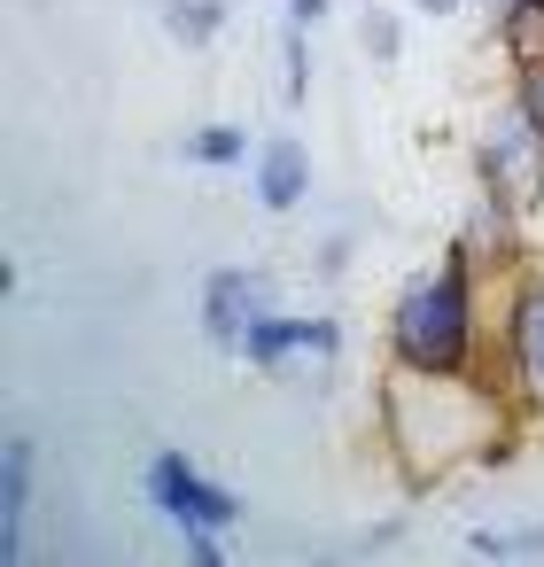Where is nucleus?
I'll use <instances>...</instances> for the list:
<instances>
[{
	"mask_svg": "<svg viewBox=\"0 0 544 567\" xmlns=\"http://www.w3.org/2000/svg\"><path fill=\"white\" fill-rule=\"evenodd\" d=\"M381 427L412 489H428L443 466H474L505 427H528L497 373H397L381 389Z\"/></svg>",
	"mask_w": 544,
	"mask_h": 567,
	"instance_id": "nucleus-1",
	"label": "nucleus"
},
{
	"mask_svg": "<svg viewBox=\"0 0 544 567\" xmlns=\"http://www.w3.org/2000/svg\"><path fill=\"white\" fill-rule=\"evenodd\" d=\"M490 296L497 288L459 241L428 257L420 272H404L381 319L389 365L397 373H490Z\"/></svg>",
	"mask_w": 544,
	"mask_h": 567,
	"instance_id": "nucleus-2",
	"label": "nucleus"
},
{
	"mask_svg": "<svg viewBox=\"0 0 544 567\" xmlns=\"http://www.w3.org/2000/svg\"><path fill=\"white\" fill-rule=\"evenodd\" d=\"M490 373L528 420V435H544V257L505 272L490 296Z\"/></svg>",
	"mask_w": 544,
	"mask_h": 567,
	"instance_id": "nucleus-3",
	"label": "nucleus"
},
{
	"mask_svg": "<svg viewBox=\"0 0 544 567\" xmlns=\"http://www.w3.org/2000/svg\"><path fill=\"white\" fill-rule=\"evenodd\" d=\"M466 179L505 195L513 210H544V133L528 125V110L513 94H497V110L482 117V133L466 141Z\"/></svg>",
	"mask_w": 544,
	"mask_h": 567,
	"instance_id": "nucleus-4",
	"label": "nucleus"
},
{
	"mask_svg": "<svg viewBox=\"0 0 544 567\" xmlns=\"http://www.w3.org/2000/svg\"><path fill=\"white\" fill-rule=\"evenodd\" d=\"M141 497L172 520V528H226L234 536V520H242V489H226V482H211L187 451H172V443H156L148 458H141Z\"/></svg>",
	"mask_w": 544,
	"mask_h": 567,
	"instance_id": "nucleus-5",
	"label": "nucleus"
},
{
	"mask_svg": "<svg viewBox=\"0 0 544 567\" xmlns=\"http://www.w3.org/2000/svg\"><path fill=\"white\" fill-rule=\"evenodd\" d=\"M342 358V319L335 311H257L242 365L265 381H288L296 365H335Z\"/></svg>",
	"mask_w": 544,
	"mask_h": 567,
	"instance_id": "nucleus-6",
	"label": "nucleus"
},
{
	"mask_svg": "<svg viewBox=\"0 0 544 567\" xmlns=\"http://www.w3.org/2000/svg\"><path fill=\"white\" fill-rule=\"evenodd\" d=\"M451 241L482 265V280H490V288L536 257V249H528V210H513V203H505V195H490V187H474V203H466V218H459V234H451Z\"/></svg>",
	"mask_w": 544,
	"mask_h": 567,
	"instance_id": "nucleus-7",
	"label": "nucleus"
},
{
	"mask_svg": "<svg viewBox=\"0 0 544 567\" xmlns=\"http://www.w3.org/2000/svg\"><path fill=\"white\" fill-rule=\"evenodd\" d=\"M257 311H265V280H257L249 265H211V272H203L195 327H203V342H211L218 358H242V342H249Z\"/></svg>",
	"mask_w": 544,
	"mask_h": 567,
	"instance_id": "nucleus-8",
	"label": "nucleus"
},
{
	"mask_svg": "<svg viewBox=\"0 0 544 567\" xmlns=\"http://www.w3.org/2000/svg\"><path fill=\"white\" fill-rule=\"evenodd\" d=\"M249 187H257V210H273V218L304 210L311 203V148L296 133H265L249 156Z\"/></svg>",
	"mask_w": 544,
	"mask_h": 567,
	"instance_id": "nucleus-9",
	"label": "nucleus"
},
{
	"mask_svg": "<svg viewBox=\"0 0 544 567\" xmlns=\"http://www.w3.org/2000/svg\"><path fill=\"white\" fill-rule=\"evenodd\" d=\"M32 489H40V435H32V427H17L9 443H0V544H9V559L24 551Z\"/></svg>",
	"mask_w": 544,
	"mask_h": 567,
	"instance_id": "nucleus-10",
	"label": "nucleus"
},
{
	"mask_svg": "<svg viewBox=\"0 0 544 567\" xmlns=\"http://www.w3.org/2000/svg\"><path fill=\"white\" fill-rule=\"evenodd\" d=\"M179 156H187L195 172H242V164L257 156V133H249L242 117H203V125L179 141Z\"/></svg>",
	"mask_w": 544,
	"mask_h": 567,
	"instance_id": "nucleus-11",
	"label": "nucleus"
},
{
	"mask_svg": "<svg viewBox=\"0 0 544 567\" xmlns=\"http://www.w3.org/2000/svg\"><path fill=\"white\" fill-rule=\"evenodd\" d=\"M156 17H164V40H172V48L203 55V48L226 40V17H234V9H226V0H164Z\"/></svg>",
	"mask_w": 544,
	"mask_h": 567,
	"instance_id": "nucleus-12",
	"label": "nucleus"
},
{
	"mask_svg": "<svg viewBox=\"0 0 544 567\" xmlns=\"http://www.w3.org/2000/svg\"><path fill=\"white\" fill-rule=\"evenodd\" d=\"M490 32H497V48H505V71H513V63H536V55H544V0H513V9H497Z\"/></svg>",
	"mask_w": 544,
	"mask_h": 567,
	"instance_id": "nucleus-13",
	"label": "nucleus"
},
{
	"mask_svg": "<svg viewBox=\"0 0 544 567\" xmlns=\"http://www.w3.org/2000/svg\"><path fill=\"white\" fill-rule=\"evenodd\" d=\"M459 551H466V559H544V520H521V528H466Z\"/></svg>",
	"mask_w": 544,
	"mask_h": 567,
	"instance_id": "nucleus-14",
	"label": "nucleus"
},
{
	"mask_svg": "<svg viewBox=\"0 0 544 567\" xmlns=\"http://www.w3.org/2000/svg\"><path fill=\"white\" fill-rule=\"evenodd\" d=\"M311 40H319V32L280 24V102H288V110H304V102H311Z\"/></svg>",
	"mask_w": 544,
	"mask_h": 567,
	"instance_id": "nucleus-15",
	"label": "nucleus"
},
{
	"mask_svg": "<svg viewBox=\"0 0 544 567\" xmlns=\"http://www.w3.org/2000/svg\"><path fill=\"white\" fill-rule=\"evenodd\" d=\"M358 48H366L373 71H397V55H404V17H397V9H358Z\"/></svg>",
	"mask_w": 544,
	"mask_h": 567,
	"instance_id": "nucleus-16",
	"label": "nucleus"
},
{
	"mask_svg": "<svg viewBox=\"0 0 544 567\" xmlns=\"http://www.w3.org/2000/svg\"><path fill=\"white\" fill-rule=\"evenodd\" d=\"M350 257H358V226H327V234L311 241V272H319V280H342Z\"/></svg>",
	"mask_w": 544,
	"mask_h": 567,
	"instance_id": "nucleus-17",
	"label": "nucleus"
},
{
	"mask_svg": "<svg viewBox=\"0 0 544 567\" xmlns=\"http://www.w3.org/2000/svg\"><path fill=\"white\" fill-rule=\"evenodd\" d=\"M505 94H513V102L528 110V125L544 133V55H536V63H513V79H505Z\"/></svg>",
	"mask_w": 544,
	"mask_h": 567,
	"instance_id": "nucleus-18",
	"label": "nucleus"
},
{
	"mask_svg": "<svg viewBox=\"0 0 544 567\" xmlns=\"http://www.w3.org/2000/svg\"><path fill=\"white\" fill-rule=\"evenodd\" d=\"M179 544L195 567H226V528H179Z\"/></svg>",
	"mask_w": 544,
	"mask_h": 567,
	"instance_id": "nucleus-19",
	"label": "nucleus"
},
{
	"mask_svg": "<svg viewBox=\"0 0 544 567\" xmlns=\"http://www.w3.org/2000/svg\"><path fill=\"white\" fill-rule=\"evenodd\" d=\"M335 17V0H280V24H304V32H319Z\"/></svg>",
	"mask_w": 544,
	"mask_h": 567,
	"instance_id": "nucleus-20",
	"label": "nucleus"
},
{
	"mask_svg": "<svg viewBox=\"0 0 544 567\" xmlns=\"http://www.w3.org/2000/svg\"><path fill=\"white\" fill-rule=\"evenodd\" d=\"M412 9H420V17H459L466 0H412Z\"/></svg>",
	"mask_w": 544,
	"mask_h": 567,
	"instance_id": "nucleus-21",
	"label": "nucleus"
},
{
	"mask_svg": "<svg viewBox=\"0 0 544 567\" xmlns=\"http://www.w3.org/2000/svg\"><path fill=\"white\" fill-rule=\"evenodd\" d=\"M497 9H505V0H490V17H497Z\"/></svg>",
	"mask_w": 544,
	"mask_h": 567,
	"instance_id": "nucleus-22",
	"label": "nucleus"
},
{
	"mask_svg": "<svg viewBox=\"0 0 544 567\" xmlns=\"http://www.w3.org/2000/svg\"><path fill=\"white\" fill-rule=\"evenodd\" d=\"M505 9H513V0H505Z\"/></svg>",
	"mask_w": 544,
	"mask_h": 567,
	"instance_id": "nucleus-23",
	"label": "nucleus"
}]
</instances>
